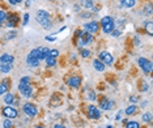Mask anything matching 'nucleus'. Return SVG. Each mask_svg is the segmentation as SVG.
Masks as SVG:
<instances>
[{
    "mask_svg": "<svg viewBox=\"0 0 153 128\" xmlns=\"http://www.w3.org/2000/svg\"><path fill=\"white\" fill-rule=\"evenodd\" d=\"M106 128H113V127H111V125H107V127Z\"/></svg>",
    "mask_w": 153,
    "mask_h": 128,
    "instance_id": "603ef678",
    "label": "nucleus"
},
{
    "mask_svg": "<svg viewBox=\"0 0 153 128\" xmlns=\"http://www.w3.org/2000/svg\"><path fill=\"white\" fill-rule=\"evenodd\" d=\"M148 88H149V86H148V84H144V86H141V91H147Z\"/></svg>",
    "mask_w": 153,
    "mask_h": 128,
    "instance_id": "a18cd8bd",
    "label": "nucleus"
},
{
    "mask_svg": "<svg viewBox=\"0 0 153 128\" xmlns=\"http://www.w3.org/2000/svg\"><path fill=\"white\" fill-rule=\"evenodd\" d=\"M136 4V0H120V5L123 8H132Z\"/></svg>",
    "mask_w": 153,
    "mask_h": 128,
    "instance_id": "412c9836",
    "label": "nucleus"
},
{
    "mask_svg": "<svg viewBox=\"0 0 153 128\" xmlns=\"http://www.w3.org/2000/svg\"><path fill=\"white\" fill-rule=\"evenodd\" d=\"M126 128H140V124L135 120H131V122H127L126 123Z\"/></svg>",
    "mask_w": 153,
    "mask_h": 128,
    "instance_id": "a878e982",
    "label": "nucleus"
},
{
    "mask_svg": "<svg viewBox=\"0 0 153 128\" xmlns=\"http://www.w3.org/2000/svg\"><path fill=\"white\" fill-rule=\"evenodd\" d=\"M19 91L22 97L30 98L31 97V85L30 82H20L19 84Z\"/></svg>",
    "mask_w": 153,
    "mask_h": 128,
    "instance_id": "20e7f679",
    "label": "nucleus"
},
{
    "mask_svg": "<svg viewBox=\"0 0 153 128\" xmlns=\"http://www.w3.org/2000/svg\"><path fill=\"white\" fill-rule=\"evenodd\" d=\"M84 30L90 34H94L100 30V24L97 21H89L86 24H84Z\"/></svg>",
    "mask_w": 153,
    "mask_h": 128,
    "instance_id": "1a4fd4ad",
    "label": "nucleus"
},
{
    "mask_svg": "<svg viewBox=\"0 0 153 128\" xmlns=\"http://www.w3.org/2000/svg\"><path fill=\"white\" fill-rule=\"evenodd\" d=\"M122 115H123V110H119L118 114H116V116H115V120H120V119H122Z\"/></svg>",
    "mask_w": 153,
    "mask_h": 128,
    "instance_id": "4c0bfd02",
    "label": "nucleus"
},
{
    "mask_svg": "<svg viewBox=\"0 0 153 128\" xmlns=\"http://www.w3.org/2000/svg\"><path fill=\"white\" fill-rule=\"evenodd\" d=\"M90 43H93V34L84 30L83 35L80 37L79 39V47L81 49V46H86V45H90Z\"/></svg>",
    "mask_w": 153,
    "mask_h": 128,
    "instance_id": "6e6552de",
    "label": "nucleus"
},
{
    "mask_svg": "<svg viewBox=\"0 0 153 128\" xmlns=\"http://www.w3.org/2000/svg\"><path fill=\"white\" fill-rule=\"evenodd\" d=\"M49 51H50V49H47V47H38V52H39V61L45 60V59L49 56Z\"/></svg>",
    "mask_w": 153,
    "mask_h": 128,
    "instance_id": "f3484780",
    "label": "nucleus"
},
{
    "mask_svg": "<svg viewBox=\"0 0 153 128\" xmlns=\"http://www.w3.org/2000/svg\"><path fill=\"white\" fill-rule=\"evenodd\" d=\"M9 80L8 79H4L3 81L0 82V95L5 94V93H8V89H9Z\"/></svg>",
    "mask_w": 153,
    "mask_h": 128,
    "instance_id": "4468645a",
    "label": "nucleus"
},
{
    "mask_svg": "<svg viewBox=\"0 0 153 128\" xmlns=\"http://www.w3.org/2000/svg\"><path fill=\"white\" fill-rule=\"evenodd\" d=\"M11 34H8V35H7V39H12V38H15L16 37V31L15 30H12V31H9Z\"/></svg>",
    "mask_w": 153,
    "mask_h": 128,
    "instance_id": "e433bc0d",
    "label": "nucleus"
},
{
    "mask_svg": "<svg viewBox=\"0 0 153 128\" xmlns=\"http://www.w3.org/2000/svg\"><path fill=\"white\" fill-rule=\"evenodd\" d=\"M22 111H24V114L26 116H29V118H34L38 113L37 107L34 106L33 103H25L24 106H22Z\"/></svg>",
    "mask_w": 153,
    "mask_h": 128,
    "instance_id": "0eeeda50",
    "label": "nucleus"
},
{
    "mask_svg": "<svg viewBox=\"0 0 153 128\" xmlns=\"http://www.w3.org/2000/svg\"><path fill=\"white\" fill-rule=\"evenodd\" d=\"M81 5H83L84 8H93L94 1H93V0H83V1H81Z\"/></svg>",
    "mask_w": 153,
    "mask_h": 128,
    "instance_id": "393cba45",
    "label": "nucleus"
},
{
    "mask_svg": "<svg viewBox=\"0 0 153 128\" xmlns=\"http://www.w3.org/2000/svg\"><path fill=\"white\" fill-rule=\"evenodd\" d=\"M20 82H30V79H29V77H22V79L20 80Z\"/></svg>",
    "mask_w": 153,
    "mask_h": 128,
    "instance_id": "79ce46f5",
    "label": "nucleus"
},
{
    "mask_svg": "<svg viewBox=\"0 0 153 128\" xmlns=\"http://www.w3.org/2000/svg\"><path fill=\"white\" fill-rule=\"evenodd\" d=\"M98 24H101L102 26V31L106 34H110L111 31L115 29V21H114V18L110 17V16H105L102 17V20Z\"/></svg>",
    "mask_w": 153,
    "mask_h": 128,
    "instance_id": "f03ea898",
    "label": "nucleus"
},
{
    "mask_svg": "<svg viewBox=\"0 0 153 128\" xmlns=\"http://www.w3.org/2000/svg\"><path fill=\"white\" fill-rule=\"evenodd\" d=\"M49 56H52V58H58L59 56V51L56 49H52L49 51Z\"/></svg>",
    "mask_w": 153,
    "mask_h": 128,
    "instance_id": "7c9ffc66",
    "label": "nucleus"
},
{
    "mask_svg": "<svg viewBox=\"0 0 153 128\" xmlns=\"http://www.w3.org/2000/svg\"><path fill=\"white\" fill-rule=\"evenodd\" d=\"M12 68L13 65L11 63H0V72L1 73H9Z\"/></svg>",
    "mask_w": 153,
    "mask_h": 128,
    "instance_id": "a211bd4d",
    "label": "nucleus"
},
{
    "mask_svg": "<svg viewBox=\"0 0 153 128\" xmlns=\"http://www.w3.org/2000/svg\"><path fill=\"white\" fill-rule=\"evenodd\" d=\"M26 64H28L29 67L35 68V67L39 65V60L35 59V58H33V56H30V55H28V56H26Z\"/></svg>",
    "mask_w": 153,
    "mask_h": 128,
    "instance_id": "2eb2a0df",
    "label": "nucleus"
},
{
    "mask_svg": "<svg viewBox=\"0 0 153 128\" xmlns=\"http://www.w3.org/2000/svg\"><path fill=\"white\" fill-rule=\"evenodd\" d=\"M35 17H37V22L43 27V29H46V30L51 29L52 24H51V20H50L49 12H46L45 9H39L37 12V16H35Z\"/></svg>",
    "mask_w": 153,
    "mask_h": 128,
    "instance_id": "f257e3e1",
    "label": "nucleus"
},
{
    "mask_svg": "<svg viewBox=\"0 0 153 128\" xmlns=\"http://www.w3.org/2000/svg\"><path fill=\"white\" fill-rule=\"evenodd\" d=\"M134 39H135V45H136V46H140V39H139V37H135Z\"/></svg>",
    "mask_w": 153,
    "mask_h": 128,
    "instance_id": "37998d69",
    "label": "nucleus"
},
{
    "mask_svg": "<svg viewBox=\"0 0 153 128\" xmlns=\"http://www.w3.org/2000/svg\"><path fill=\"white\" fill-rule=\"evenodd\" d=\"M126 114H127V115H134V114H136L138 113V106H136V105L135 103H132L131 106H128L127 107V109H126V111H124Z\"/></svg>",
    "mask_w": 153,
    "mask_h": 128,
    "instance_id": "4be33fe9",
    "label": "nucleus"
},
{
    "mask_svg": "<svg viewBox=\"0 0 153 128\" xmlns=\"http://www.w3.org/2000/svg\"><path fill=\"white\" fill-rule=\"evenodd\" d=\"M93 67H94V69L98 71V72H104L106 65H105L100 59H94V60H93Z\"/></svg>",
    "mask_w": 153,
    "mask_h": 128,
    "instance_id": "dca6fc26",
    "label": "nucleus"
},
{
    "mask_svg": "<svg viewBox=\"0 0 153 128\" xmlns=\"http://www.w3.org/2000/svg\"><path fill=\"white\" fill-rule=\"evenodd\" d=\"M89 55H90L89 50H81V56H83V58H88Z\"/></svg>",
    "mask_w": 153,
    "mask_h": 128,
    "instance_id": "f704fd0d",
    "label": "nucleus"
},
{
    "mask_svg": "<svg viewBox=\"0 0 153 128\" xmlns=\"http://www.w3.org/2000/svg\"><path fill=\"white\" fill-rule=\"evenodd\" d=\"M5 25L8 27H15L19 22V17L16 15H7V18H5Z\"/></svg>",
    "mask_w": 153,
    "mask_h": 128,
    "instance_id": "f8f14e48",
    "label": "nucleus"
},
{
    "mask_svg": "<svg viewBox=\"0 0 153 128\" xmlns=\"http://www.w3.org/2000/svg\"><path fill=\"white\" fill-rule=\"evenodd\" d=\"M15 61V58H13L11 54H3L0 56V63H11L12 64Z\"/></svg>",
    "mask_w": 153,
    "mask_h": 128,
    "instance_id": "6ab92c4d",
    "label": "nucleus"
},
{
    "mask_svg": "<svg viewBox=\"0 0 153 128\" xmlns=\"http://www.w3.org/2000/svg\"><path fill=\"white\" fill-rule=\"evenodd\" d=\"M88 99H89V101H92V102L97 99V95H96L94 91H90V93H89V94H88Z\"/></svg>",
    "mask_w": 153,
    "mask_h": 128,
    "instance_id": "2f4dec72",
    "label": "nucleus"
},
{
    "mask_svg": "<svg viewBox=\"0 0 153 128\" xmlns=\"http://www.w3.org/2000/svg\"><path fill=\"white\" fill-rule=\"evenodd\" d=\"M1 114H3V116H5L7 119H16L17 118V115H19L17 110H16L15 107H12V106H8V105L1 109Z\"/></svg>",
    "mask_w": 153,
    "mask_h": 128,
    "instance_id": "39448f33",
    "label": "nucleus"
},
{
    "mask_svg": "<svg viewBox=\"0 0 153 128\" xmlns=\"http://www.w3.org/2000/svg\"><path fill=\"white\" fill-rule=\"evenodd\" d=\"M29 22V13H25L24 15V20H22V26H26Z\"/></svg>",
    "mask_w": 153,
    "mask_h": 128,
    "instance_id": "473e14b6",
    "label": "nucleus"
},
{
    "mask_svg": "<svg viewBox=\"0 0 153 128\" xmlns=\"http://www.w3.org/2000/svg\"><path fill=\"white\" fill-rule=\"evenodd\" d=\"M81 35H83V30H80V29H77V30H76V37H79V38H80Z\"/></svg>",
    "mask_w": 153,
    "mask_h": 128,
    "instance_id": "c03bdc74",
    "label": "nucleus"
},
{
    "mask_svg": "<svg viewBox=\"0 0 153 128\" xmlns=\"http://www.w3.org/2000/svg\"><path fill=\"white\" fill-rule=\"evenodd\" d=\"M65 29H67V27H65V26H63V27H61V29H59V30H58V33H61V31H64Z\"/></svg>",
    "mask_w": 153,
    "mask_h": 128,
    "instance_id": "09e8293b",
    "label": "nucleus"
},
{
    "mask_svg": "<svg viewBox=\"0 0 153 128\" xmlns=\"http://www.w3.org/2000/svg\"><path fill=\"white\" fill-rule=\"evenodd\" d=\"M114 105H115V102L111 99H107V98H102V99L100 101V107H101V110H104V111L111 110L114 107Z\"/></svg>",
    "mask_w": 153,
    "mask_h": 128,
    "instance_id": "9d476101",
    "label": "nucleus"
},
{
    "mask_svg": "<svg viewBox=\"0 0 153 128\" xmlns=\"http://www.w3.org/2000/svg\"><path fill=\"white\" fill-rule=\"evenodd\" d=\"M67 84L71 86V88L76 89V88H79V86L81 85V79H80L79 76H72V77H69V79H68Z\"/></svg>",
    "mask_w": 153,
    "mask_h": 128,
    "instance_id": "ddd939ff",
    "label": "nucleus"
},
{
    "mask_svg": "<svg viewBox=\"0 0 153 128\" xmlns=\"http://www.w3.org/2000/svg\"><path fill=\"white\" fill-rule=\"evenodd\" d=\"M8 1H9V4H12V5H16V4H19L22 0H8Z\"/></svg>",
    "mask_w": 153,
    "mask_h": 128,
    "instance_id": "ea45409f",
    "label": "nucleus"
},
{
    "mask_svg": "<svg viewBox=\"0 0 153 128\" xmlns=\"http://www.w3.org/2000/svg\"><path fill=\"white\" fill-rule=\"evenodd\" d=\"M0 26H1V22H0Z\"/></svg>",
    "mask_w": 153,
    "mask_h": 128,
    "instance_id": "864d4df0",
    "label": "nucleus"
},
{
    "mask_svg": "<svg viewBox=\"0 0 153 128\" xmlns=\"http://www.w3.org/2000/svg\"><path fill=\"white\" fill-rule=\"evenodd\" d=\"M83 18H86V17H90V13H85V15H81Z\"/></svg>",
    "mask_w": 153,
    "mask_h": 128,
    "instance_id": "49530a36",
    "label": "nucleus"
},
{
    "mask_svg": "<svg viewBox=\"0 0 153 128\" xmlns=\"http://www.w3.org/2000/svg\"><path fill=\"white\" fill-rule=\"evenodd\" d=\"M98 59H100L105 65H113L114 58H113V55H111L109 51H101L100 54H98Z\"/></svg>",
    "mask_w": 153,
    "mask_h": 128,
    "instance_id": "423d86ee",
    "label": "nucleus"
},
{
    "mask_svg": "<svg viewBox=\"0 0 153 128\" xmlns=\"http://www.w3.org/2000/svg\"><path fill=\"white\" fill-rule=\"evenodd\" d=\"M54 128H65V127L61 124H56V125H54Z\"/></svg>",
    "mask_w": 153,
    "mask_h": 128,
    "instance_id": "de8ad7c7",
    "label": "nucleus"
},
{
    "mask_svg": "<svg viewBox=\"0 0 153 128\" xmlns=\"http://www.w3.org/2000/svg\"><path fill=\"white\" fill-rule=\"evenodd\" d=\"M141 119H143V122H144V123H150V122H152V114H150V113L143 114Z\"/></svg>",
    "mask_w": 153,
    "mask_h": 128,
    "instance_id": "bb28decb",
    "label": "nucleus"
},
{
    "mask_svg": "<svg viewBox=\"0 0 153 128\" xmlns=\"http://www.w3.org/2000/svg\"><path fill=\"white\" fill-rule=\"evenodd\" d=\"M46 41H49V42H55L56 38H55V37H50V35H47V37H46Z\"/></svg>",
    "mask_w": 153,
    "mask_h": 128,
    "instance_id": "58836bf2",
    "label": "nucleus"
},
{
    "mask_svg": "<svg viewBox=\"0 0 153 128\" xmlns=\"http://www.w3.org/2000/svg\"><path fill=\"white\" fill-rule=\"evenodd\" d=\"M138 64H139V67L141 68V71H143L144 73H147V75H149V73L152 72L153 64H152V61L148 60L147 58H139Z\"/></svg>",
    "mask_w": 153,
    "mask_h": 128,
    "instance_id": "7ed1b4c3",
    "label": "nucleus"
},
{
    "mask_svg": "<svg viewBox=\"0 0 153 128\" xmlns=\"http://www.w3.org/2000/svg\"><path fill=\"white\" fill-rule=\"evenodd\" d=\"M7 18V13L4 11H0V22H4Z\"/></svg>",
    "mask_w": 153,
    "mask_h": 128,
    "instance_id": "72a5a7b5",
    "label": "nucleus"
},
{
    "mask_svg": "<svg viewBox=\"0 0 153 128\" xmlns=\"http://www.w3.org/2000/svg\"><path fill=\"white\" fill-rule=\"evenodd\" d=\"M98 128H101V127H98Z\"/></svg>",
    "mask_w": 153,
    "mask_h": 128,
    "instance_id": "5fc2aeb1",
    "label": "nucleus"
},
{
    "mask_svg": "<svg viewBox=\"0 0 153 128\" xmlns=\"http://www.w3.org/2000/svg\"><path fill=\"white\" fill-rule=\"evenodd\" d=\"M30 5V0H26V7Z\"/></svg>",
    "mask_w": 153,
    "mask_h": 128,
    "instance_id": "8fccbe9b",
    "label": "nucleus"
},
{
    "mask_svg": "<svg viewBox=\"0 0 153 128\" xmlns=\"http://www.w3.org/2000/svg\"><path fill=\"white\" fill-rule=\"evenodd\" d=\"M110 34H111L113 37H119V35H120V30H118V29H114V30L111 31Z\"/></svg>",
    "mask_w": 153,
    "mask_h": 128,
    "instance_id": "c9c22d12",
    "label": "nucleus"
},
{
    "mask_svg": "<svg viewBox=\"0 0 153 128\" xmlns=\"http://www.w3.org/2000/svg\"><path fill=\"white\" fill-rule=\"evenodd\" d=\"M88 115L90 119H100L101 118V111H100L96 106L90 105V106L88 107Z\"/></svg>",
    "mask_w": 153,
    "mask_h": 128,
    "instance_id": "9b49d317",
    "label": "nucleus"
},
{
    "mask_svg": "<svg viewBox=\"0 0 153 128\" xmlns=\"http://www.w3.org/2000/svg\"><path fill=\"white\" fill-rule=\"evenodd\" d=\"M45 60H46L47 67H54L56 64V58H52V56H47Z\"/></svg>",
    "mask_w": 153,
    "mask_h": 128,
    "instance_id": "b1692460",
    "label": "nucleus"
},
{
    "mask_svg": "<svg viewBox=\"0 0 153 128\" xmlns=\"http://www.w3.org/2000/svg\"><path fill=\"white\" fill-rule=\"evenodd\" d=\"M3 99H4V103L8 105V106H11V105L15 102V95H13L12 93H5Z\"/></svg>",
    "mask_w": 153,
    "mask_h": 128,
    "instance_id": "aec40b11",
    "label": "nucleus"
},
{
    "mask_svg": "<svg viewBox=\"0 0 153 128\" xmlns=\"http://www.w3.org/2000/svg\"><path fill=\"white\" fill-rule=\"evenodd\" d=\"M138 97H130V102H131V103H136V102H138Z\"/></svg>",
    "mask_w": 153,
    "mask_h": 128,
    "instance_id": "a19ab883",
    "label": "nucleus"
},
{
    "mask_svg": "<svg viewBox=\"0 0 153 128\" xmlns=\"http://www.w3.org/2000/svg\"><path fill=\"white\" fill-rule=\"evenodd\" d=\"M144 27H145V30L149 35H153V22L152 21H147L144 24Z\"/></svg>",
    "mask_w": 153,
    "mask_h": 128,
    "instance_id": "5701e85b",
    "label": "nucleus"
},
{
    "mask_svg": "<svg viewBox=\"0 0 153 128\" xmlns=\"http://www.w3.org/2000/svg\"><path fill=\"white\" fill-rule=\"evenodd\" d=\"M3 128H13V122L12 119H7L3 122Z\"/></svg>",
    "mask_w": 153,
    "mask_h": 128,
    "instance_id": "cd10ccee",
    "label": "nucleus"
},
{
    "mask_svg": "<svg viewBox=\"0 0 153 128\" xmlns=\"http://www.w3.org/2000/svg\"><path fill=\"white\" fill-rule=\"evenodd\" d=\"M34 128H43V125H37V127H34Z\"/></svg>",
    "mask_w": 153,
    "mask_h": 128,
    "instance_id": "3c124183",
    "label": "nucleus"
},
{
    "mask_svg": "<svg viewBox=\"0 0 153 128\" xmlns=\"http://www.w3.org/2000/svg\"><path fill=\"white\" fill-rule=\"evenodd\" d=\"M144 12H145V15L147 16L152 15V3H148L147 5L144 7Z\"/></svg>",
    "mask_w": 153,
    "mask_h": 128,
    "instance_id": "c85d7f7f",
    "label": "nucleus"
},
{
    "mask_svg": "<svg viewBox=\"0 0 153 128\" xmlns=\"http://www.w3.org/2000/svg\"><path fill=\"white\" fill-rule=\"evenodd\" d=\"M30 56H33V58H35V59H38V60H39V52H38V49H33L30 51Z\"/></svg>",
    "mask_w": 153,
    "mask_h": 128,
    "instance_id": "c756f323",
    "label": "nucleus"
}]
</instances>
